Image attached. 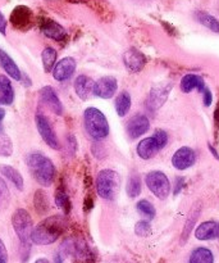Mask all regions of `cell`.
Masks as SVG:
<instances>
[{
    "label": "cell",
    "instance_id": "6da1fadb",
    "mask_svg": "<svg viewBox=\"0 0 219 263\" xmlns=\"http://www.w3.org/2000/svg\"><path fill=\"white\" fill-rule=\"evenodd\" d=\"M66 229L67 220L64 216H50L33 228L31 243L36 244V246H50L58 240L59 236L66 231Z\"/></svg>",
    "mask_w": 219,
    "mask_h": 263
},
{
    "label": "cell",
    "instance_id": "7a4b0ae2",
    "mask_svg": "<svg viewBox=\"0 0 219 263\" xmlns=\"http://www.w3.org/2000/svg\"><path fill=\"white\" fill-rule=\"evenodd\" d=\"M27 166L33 179L41 186H50L56 176V170L51 159L41 153H31L27 157Z\"/></svg>",
    "mask_w": 219,
    "mask_h": 263
},
{
    "label": "cell",
    "instance_id": "3957f363",
    "mask_svg": "<svg viewBox=\"0 0 219 263\" xmlns=\"http://www.w3.org/2000/svg\"><path fill=\"white\" fill-rule=\"evenodd\" d=\"M84 123L87 134L95 140H103L109 135V123L107 117L97 108H87L84 113Z\"/></svg>",
    "mask_w": 219,
    "mask_h": 263
},
{
    "label": "cell",
    "instance_id": "277c9868",
    "mask_svg": "<svg viewBox=\"0 0 219 263\" xmlns=\"http://www.w3.org/2000/svg\"><path fill=\"white\" fill-rule=\"evenodd\" d=\"M120 176L112 170H103L96 177V192L100 198L113 200L120 190Z\"/></svg>",
    "mask_w": 219,
    "mask_h": 263
},
{
    "label": "cell",
    "instance_id": "5b68a950",
    "mask_svg": "<svg viewBox=\"0 0 219 263\" xmlns=\"http://www.w3.org/2000/svg\"><path fill=\"white\" fill-rule=\"evenodd\" d=\"M12 225L21 241V247H30L33 222L31 215L23 208L15 211L12 216Z\"/></svg>",
    "mask_w": 219,
    "mask_h": 263
},
{
    "label": "cell",
    "instance_id": "8992f818",
    "mask_svg": "<svg viewBox=\"0 0 219 263\" xmlns=\"http://www.w3.org/2000/svg\"><path fill=\"white\" fill-rule=\"evenodd\" d=\"M145 184L158 199L163 200L171 193V182L162 171H151L146 175Z\"/></svg>",
    "mask_w": 219,
    "mask_h": 263
},
{
    "label": "cell",
    "instance_id": "52a82bcc",
    "mask_svg": "<svg viewBox=\"0 0 219 263\" xmlns=\"http://www.w3.org/2000/svg\"><path fill=\"white\" fill-rule=\"evenodd\" d=\"M9 21L15 30L25 32V31H28L33 26L35 15H33V12L27 5H17L10 13Z\"/></svg>",
    "mask_w": 219,
    "mask_h": 263
},
{
    "label": "cell",
    "instance_id": "ba28073f",
    "mask_svg": "<svg viewBox=\"0 0 219 263\" xmlns=\"http://www.w3.org/2000/svg\"><path fill=\"white\" fill-rule=\"evenodd\" d=\"M35 121L38 134H40L43 140L46 143V145L50 146L51 149H56V151L61 149V143H59L58 138H56V134L54 133L48 118L43 115H36Z\"/></svg>",
    "mask_w": 219,
    "mask_h": 263
},
{
    "label": "cell",
    "instance_id": "9c48e42d",
    "mask_svg": "<svg viewBox=\"0 0 219 263\" xmlns=\"http://www.w3.org/2000/svg\"><path fill=\"white\" fill-rule=\"evenodd\" d=\"M40 30L46 37L51 39L54 41H64L67 39V31L62 25H59L56 21L48 17H41L38 21Z\"/></svg>",
    "mask_w": 219,
    "mask_h": 263
},
{
    "label": "cell",
    "instance_id": "30bf717a",
    "mask_svg": "<svg viewBox=\"0 0 219 263\" xmlns=\"http://www.w3.org/2000/svg\"><path fill=\"white\" fill-rule=\"evenodd\" d=\"M196 162V154L194 149L189 146H182L172 157V164L178 171H185V170L192 167Z\"/></svg>",
    "mask_w": 219,
    "mask_h": 263
},
{
    "label": "cell",
    "instance_id": "8fae6325",
    "mask_svg": "<svg viewBox=\"0 0 219 263\" xmlns=\"http://www.w3.org/2000/svg\"><path fill=\"white\" fill-rule=\"evenodd\" d=\"M118 82L114 77L104 76L94 82V95L102 99H110L117 92Z\"/></svg>",
    "mask_w": 219,
    "mask_h": 263
},
{
    "label": "cell",
    "instance_id": "7c38bea8",
    "mask_svg": "<svg viewBox=\"0 0 219 263\" xmlns=\"http://www.w3.org/2000/svg\"><path fill=\"white\" fill-rule=\"evenodd\" d=\"M76 67V61L72 57H66L55 64L53 69V77L59 82L67 81L73 76Z\"/></svg>",
    "mask_w": 219,
    "mask_h": 263
},
{
    "label": "cell",
    "instance_id": "4fadbf2b",
    "mask_svg": "<svg viewBox=\"0 0 219 263\" xmlns=\"http://www.w3.org/2000/svg\"><path fill=\"white\" fill-rule=\"evenodd\" d=\"M68 3L72 4H85L87 7H90L91 9H94L96 12L97 15H100L102 20L110 21L114 17V12L110 8L109 3H107L105 0H67Z\"/></svg>",
    "mask_w": 219,
    "mask_h": 263
},
{
    "label": "cell",
    "instance_id": "5bb4252c",
    "mask_svg": "<svg viewBox=\"0 0 219 263\" xmlns=\"http://www.w3.org/2000/svg\"><path fill=\"white\" fill-rule=\"evenodd\" d=\"M40 99L41 102L45 105H48L49 109L53 113H55L56 116L63 115V104H62L61 99L56 95L55 90L51 86H44L40 90Z\"/></svg>",
    "mask_w": 219,
    "mask_h": 263
},
{
    "label": "cell",
    "instance_id": "9a60e30c",
    "mask_svg": "<svg viewBox=\"0 0 219 263\" xmlns=\"http://www.w3.org/2000/svg\"><path fill=\"white\" fill-rule=\"evenodd\" d=\"M150 128V122L144 115H137L131 118L127 123V134L131 139H137L148 133Z\"/></svg>",
    "mask_w": 219,
    "mask_h": 263
},
{
    "label": "cell",
    "instance_id": "2e32d148",
    "mask_svg": "<svg viewBox=\"0 0 219 263\" xmlns=\"http://www.w3.org/2000/svg\"><path fill=\"white\" fill-rule=\"evenodd\" d=\"M123 62L131 72H140L146 64V57L137 49H128L123 54Z\"/></svg>",
    "mask_w": 219,
    "mask_h": 263
},
{
    "label": "cell",
    "instance_id": "e0dca14e",
    "mask_svg": "<svg viewBox=\"0 0 219 263\" xmlns=\"http://www.w3.org/2000/svg\"><path fill=\"white\" fill-rule=\"evenodd\" d=\"M219 236V223L215 221H207L203 222L202 225L197 226L195 230V238L197 240H213V239H218Z\"/></svg>",
    "mask_w": 219,
    "mask_h": 263
},
{
    "label": "cell",
    "instance_id": "ac0fdd59",
    "mask_svg": "<svg viewBox=\"0 0 219 263\" xmlns=\"http://www.w3.org/2000/svg\"><path fill=\"white\" fill-rule=\"evenodd\" d=\"M74 91L81 100H87L94 94V82L89 76L79 74L74 81Z\"/></svg>",
    "mask_w": 219,
    "mask_h": 263
},
{
    "label": "cell",
    "instance_id": "d6986e66",
    "mask_svg": "<svg viewBox=\"0 0 219 263\" xmlns=\"http://www.w3.org/2000/svg\"><path fill=\"white\" fill-rule=\"evenodd\" d=\"M159 151H161V149H159L158 144H156L155 139H154L153 136L141 140L140 143L137 144V148H136V152H137L138 157H140L141 159L153 158Z\"/></svg>",
    "mask_w": 219,
    "mask_h": 263
},
{
    "label": "cell",
    "instance_id": "ffe728a7",
    "mask_svg": "<svg viewBox=\"0 0 219 263\" xmlns=\"http://www.w3.org/2000/svg\"><path fill=\"white\" fill-rule=\"evenodd\" d=\"M180 87H181L182 91L189 94V92H191L192 90H199L200 92H203L207 86H205V82L202 77L194 73H189L186 74V76L182 77Z\"/></svg>",
    "mask_w": 219,
    "mask_h": 263
},
{
    "label": "cell",
    "instance_id": "44dd1931",
    "mask_svg": "<svg viewBox=\"0 0 219 263\" xmlns=\"http://www.w3.org/2000/svg\"><path fill=\"white\" fill-rule=\"evenodd\" d=\"M0 66L4 68V71L12 77L15 81H22V73H21V69L18 68V66L15 64V62L8 55V53H5L3 49H0Z\"/></svg>",
    "mask_w": 219,
    "mask_h": 263
},
{
    "label": "cell",
    "instance_id": "7402d4cb",
    "mask_svg": "<svg viewBox=\"0 0 219 263\" xmlns=\"http://www.w3.org/2000/svg\"><path fill=\"white\" fill-rule=\"evenodd\" d=\"M200 213H202V205H200L199 203H196V204L192 207V210L190 211L189 216H187V218H186V222H185L184 231H182V236H181L182 243H185V241L189 239L190 234H191V231L194 230L195 223H196V221L199 220Z\"/></svg>",
    "mask_w": 219,
    "mask_h": 263
},
{
    "label": "cell",
    "instance_id": "603a6c76",
    "mask_svg": "<svg viewBox=\"0 0 219 263\" xmlns=\"http://www.w3.org/2000/svg\"><path fill=\"white\" fill-rule=\"evenodd\" d=\"M14 100V90L8 77L0 76V105H10Z\"/></svg>",
    "mask_w": 219,
    "mask_h": 263
},
{
    "label": "cell",
    "instance_id": "cb8c5ba5",
    "mask_svg": "<svg viewBox=\"0 0 219 263\" xmlns=\"http://www.w3.org/2000/svg\"><path fill=\"white\" fill-rule=\"evenodd\" d=\"M169 90H171V86H158L151 90L150 99H149L150 102L149 103H150V107L153 109H158L164 104L169 94Z\"/></svg>",
    "mask_w": 219,
    "mask_h": 263
},
{
    "label": "cell",
    "instance_id": "d4e9b609",
    "mask_svg": "<svg viewBox=\"0 0 219 263\" xmlns=\"http://www.w3.org/2000/svg\"><path fill=\"white\" fill-rule=\"evenodd\" d=\"M0 174L7 177L18 190H23V177L14 167L8 166V164H0Z\"/></svg>",
    "mask_w": 219,
    "mask_h": 263
},
{
    "label": "cell",
    "instance_id": "484cf974",
    "mask_svg": "<svg viewBox=\"0 0 219 263\" xmlns=\"http://www.w3.org/2000/svg\"><path fill=\"white\" fill-rule=\"evenodd\" d=\"M189 263H214V256L210 249L200 247L192 251Z\"/></svg>",
    "mask_w": 219,
    "mask_h": 263
},
{
    "label": "cell",
    "instance_id": "4316f807",
    "mask_svg": "<svg viewBox=\"0 0 219 263\" xmlns=\"http://www.w3.org/2000/svg\"><path fill=\"white\" fill-rule=\"evenodd\" d=\"M33 207H35L36 212L38 215H46L50 210V203H49L48 195L44 190L38 189L36 190L35 195H33Z\"/></svg>",
    "mask_w": 219,
    "mask_h": 263
},
{
    "label": "cell",
    "instance_id": "83f0119b",
    "mask_svg": "<svg viewBox=\"0 0 219 263\" xmlns=\"http://www.w3.org/2000/svg\"><path fill=\"white\" fill-rule=\"evenodd\" d=\"M131 95L128 91H122L117 98H115V110L120 117H125L131 109Z\"/></svg>",
    "mask_w": 219,
    "mask_h": 263
},
{
    "label": "cell",
    "instance_id": "f1b7e54d",
    "mask_svg": "<svg viewBox=\"0 0 219 263\" xmlns=\"http://www.w3.org/2000/svg\"><path fill=\"white\" fill-rule=\"evenodd\" d=\"M195 17H196L197 22L202 23L203 26L209 28L213 32L219 33V21L214 15L209 14L207 12H203V10H197V12H195Z\"/></svg>",
    "mask_w": 219,
    "mask_h": 263
},
{
    "label": "cell",
    "instance_id": "f546056e",
    "mask_svg": "<svg viewBox=\"0 0 219 263\" xmlns=\"http://www.w3.org/2000/svg\"><path fill=\"white\" fill-rule=\"evenodd\" d=\"M41 61H43V67L44 71L46 73L51 72L55 67V61H56V51L55 49L51 48V46H46L45 49L41 53Z\"/></svg>",
    "mask_w": 219,
    "mask_h": 263
},
{
    "label": "cell",
    "instance_id": "4dcf8cb0",
    "mask_svg": "<svg viewBox=\"0 0 219 263\" xmlns=\"http://www.w3.org/2000/svg\"><path fill=\"white\" fill-rule=\"evenodd\" d=\"M55 204L58 205L59 208H61L62 211L64 212V215H69V212H71V208H72V204H71V200H69V197L68 194H67L66 189H64L63 186H59L58 190H56L55 193Z\"/></svg>",
    "mask_w": 219,
    "mask_h": 263
},
{
    "label": "cell",
    "instance_id": "1f68e13d",
    "mask_svg": "<svg viewBox=\"0 0 219 263\" xmlns=\"http://www.w3.org/2000/svg\"><path fill=\"white\" fill-rule=\"evenodd\" d=\"M141 187H143V182H141L140 176L137 174H132L127 181V186H126V192H127L128 197L136 198L141 194Z\"/></svg>",
    "mask_w": 219,
    "mask_h": 263
},
{
    "label": "cell",
    "instance_id": "d6a6232c",
    "mask_svg": "<svg viewBox=\"0 0 219 263\" xmlns=\"http://www.w3.org/2000/svg\"><path fill=\"white\" fill-rule=\"evenodd\" d=\"M136 208H137V212L141 213L143 216H145V217H148L149 220H153L154 217H155V208H154V205L151 204L149 200H140V202L137 203V205H136Z\"/></svg>",
    "mask_w": 219,
    "mask_h": 263
},
{
    "label": "cell",
    "instance_id": "836d02e7",
    "mask_svg": "<svg viewBox=\"0 0 219 263\" xmlns=\"http://www.w3.org/2000/svg\"><path fill=\"white\" fill-rule=\"evenodd\" d=\"M13 153L12 140L4 134H0V157H10Z\"/></svg>",
    "mask_w": 219,
    "mask_h": 263
},
{
    "label": "cell",
    "instance_id": "e575fe53",
    "mask_svg": "<svg viewBox=\"0 0 219 263\" xmlns=\"http://www.w3.org/2000/svg\"><path fill=\"white\" fill-rule=\"evenodd\" d=\"M135 233L138 236H149L151 234V226L148 221H140L136 223Z\"/></svg>",
    "mask_w": 219,
    "mask_h": 263
},
{
    "label": "cell",
    "instance_id": "d590c367",
    "mask_svg": "<svg viewBox=\"0 0 219 263\" xmlns=\"http://www.w3.org/2000/svg\"><path fill=\"white\" fill-rule=\"evenodd\" d=\"M153 138L155 139L159 149H163L164 146L167 145V143H168V134H167L164 130H156L155 133H154Z\"/></svg>",
    "mask_w": 219,
    "mask_h": 263
},
{
    "label": "cell",
    "instance_id": "8d00e7d4",
    "mask_svg": "<svg viewBox=\"0 0 219 263\" xmlns=\"http://www.w3.org/2000/svg\"><path fill=\"white\" fill-rule=\"evenodd\" d=\"M8 199H9V190H8V186L4 182V180L0 177V200L8 202Z\"/></svg>",
    "mask_w": 219,
    "mask_h": 263
},
{
    "label": "cell",
    "instance_id": "74e56055",
    "mask_svg": "<svg viewBox=\"0 0 219 263\" xmlns=\"http://www.w3.org/2000/svg\"><path fill=\"white\" fill-rule=\"evenodd\" d=\"M203 100H204V105L205 107H210V104H212L213 102V95H212V91H210L208 87H205V90L203 91Z\"/></svg>",
    "mask_w": 219,
    "mask_h": 263
},
{
    "label": "cell",
    "instance_id": "f35d334b",
    "mask_svg": "<svg viewBox=\"0 0 219 263\" xmlns=\"http://www.w3.org/2000/svg\"><path fill=\"white\" fill-rule=\"evenodd\" d=\"M0 263H8V252L2 239H0Z\"/></svg>",
    "mask_w": 219,
    "mask_h": 263
},
{
    "label": "cell",
    "instance_id": "ab89813d",
    "mask_svg": "<svg viewBox=\"0 0 219 263\" xmlns=\"http://www.w3.org/2000/svg\"><path fill=\"white\" fill-rule=\"evenodd\" d=\"M0 33L5 35L7 33V20H5L4 14L0 12Z\"/></svg>",
    "mask_w": 219,
    "mask_h": 263
},
{
    "label": "cell",
    "instance_id": "60d3db41",
    "mask_svg": "<svg viewBox=\"0 0 219 263\" xmlns=\"http://www.w3.org/2000/svg\"><path fill=\"white\" fill-rule=\"evenodd\" d=\"M184 184H185V180L182 179V177H177V179H176V189H174V195H177L180 192H181V189L184 187Z\"/></svg>",
    "mask_w": 219,
    "mask_h": 263
},
{
    "label": "cell",
    "instance_id": "b9f144b4",
    "mask_svg": "<svg viewBox=\"0 0 219 263\" xmlns=\"http://www.w3.org/2000/svg\"><path fill=\"white\" fill-rule=\"evenodd\" d=\"M85 212H90V211L92 210V207H94V200H92L91 197H87L86 199H85Z\"/></svg>",
    "mask_w": 219,
    "mask_h": 263
},
{
    "label": "cell",
    "instance_id": "7bdbcfd3",
    "mask_svg": "<svg viewBox=\"0 0 219 263\" xmlns=\"http://www.w3.org/2000/svg\"><path fill=\"white\" fill-rule=\"evenodd\" d=\"M214 126L217 128V131H219V100L217 103V107H215L214 110Z\"/></svg>",
    "mask_w": 219,
    "mask_h": 263
},
{
    "label": "cell",
    "instance_id": "ee69618b",
    "mask_svg": "<svg viewBox=\"0 0 219 263\" xmlns=\"http://www.w3.org/2000/svg\"><path fill=\"white\" fill-rule=\"evenodd\" d=\"M5 117V110L0 108V134H4V127H3V120Z\"/></svg>",
    "mask_w": 219,
    "mask_h": 263
},
{
    "label": "cell",
    "instance_id": "f6af8a7d",
    "mask_svg": "<svg viewBox=\"0 0 219 263\" xmlns=\"http://www.w3.org/2000/svg\"><path fill=\"white\" fill-rule=\"evenodd\" d=\"M54 263H63V258H62L61 254H56V256L54 257Z\"/></svg>",
    "mask_w": 219,
    "mask_h": 263
},
{
    "label": "cell",
    "instance_id": "bcb514c9",
    "mask_svg": "<svg viewBox=\"0 0 219 263\" xmlns=\"http://www.w3.org/2000/svg\"><path fill=\"white\" fill-rule=\"evenodd\" d=\"M209 149H210V152H212V153H213V156H214V157H215V158H217V159H218V161H219V156H218L217 151H215V149H214V148H213V146H212V145H210V144H209Z\"/></svg>",
    "mask_w": 219,
    "mask_h": 263
},
{
    "label": "cell",
    "instance_id": "7dc6e473",
    "mask_svg": "<svg viewBox=\"0 0 219 263\" xmlns=\"http://www.w3.org/2000/svg\"><path fill=\"white\" fill-rule=\"evenodd\" d=\"M35 263H50V261L46 258H38V259H36Z\"/></svg>",
    "mask_w": 219,
    "mask_h": 263
},
{
    "label": "cell",
    "instance_id": "c3c4849f",
    "mask_svg": "<svg viewBox=\"0 0 219 263\" xmlns=\"http://www.w3.org/2000/svg\"><path fill=\"white\" fill-rule=\"evenodd\" d=\"M218 239H219V236H218Z\"/></svg>",
    "mask_w": 219,
    "mask_h": 263
},
{
    "label": "cell",
    "instance_id": "681fc988",
    "mask_svg": "<svg viewBox=\"0 0 219 263\" xmlns=\"http://www.w3.org/2000/svg\"><path fill=\"white\" fill-rule=\"evenodd\" d=\"M0 202H2V200H0Z\"/></svg>",
    "mask_w": 219,
    "mask_h": 263
}]
</instances>
